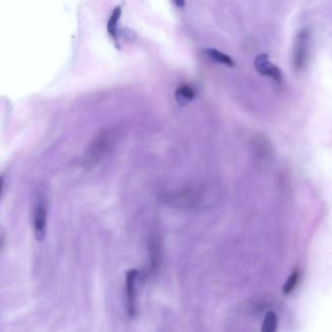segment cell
Instances as JSON below:
<instances>
[{
  "mask_svg": "<svg viewBox=\"0 0 332 332\" xmlns=\"http://www.w3.org/2000/svg\"><path fill=\"white\" fill-rule=\"evenodd\" d=\"M116 139V132L112 129H107L101 132L97 138L93 140L92 144L88 149L84 164L87 167H93L99 163L110 152L111 149H113Z\"/></svg>",
  "mask_w": 332,
  "mask_h": 332,
  "instance_id": "1",
  "label": "cell"
},
{
  "mask_svg": "<svg viewBox=\"0 0 332 332\" xmlns=\"http://www.w3.org/2000/svg\"><path fill=\"white\" fill-rule=\"evenodd\" d=\"M149 263L143 271V278L149 280L159 274L162 265V242L157 235H153L148 243Z\"/></svg>",
  "mask_w": 332,
  "mask_h": 332,
  "instance_id": "2",
  "label": "cell"
},
{
  "mask_svg": "<svg viewBox=\"0 0 332 332\" xmlns=\"http://www.w3.org/2000/svg\"><path fill=\"white\" fill-rule=\"evenodd\" d=\"M310 33L302 29L297 34L294 51H293V68L296 71H301L306 68L309 57Z\"/></svg>",
  "mask_w": 332,
  "mask_h": 332,
  "instance_id": "3",
  "label": "cell"
},
{
  "mask_svg": "<svg viewBox=\"0 0 332 332\" xmlns=\"http://www.w3.org/2000/svg\"><path fill=\"white\" fill-rule=\"evenodd\" d=\"M33 221L36 240L38 242L44 240L47 231V207L44 198L40 192L36 196L33 213Z\"/></svg>",
  "mask_w": 332,
  "mask_h": 332,
  "instance_id": "4",
  "label": "cell"
},
{
  "mask_svg": "<svg viewBox=\"0 0 332 332\" xmlns=\"http://www.w3.org/2000/svg\"><path fill=\"white\" fill-rule=\"evenodd\" d=\"M138 277V271L137 269H131L127 272L126 285H125V292H126L127 313L129 317L133 318L137 315V279Z\"/></svg>",
  "mask_w": 332,
  "mask_h": 332,
  "instance_id": "5",
  "label": "cell"
},
{
  "mask_svg": "<svg viewBox=\"0 0 332 332\" xmlns=\"http://www.w3.org/2000/svg\"><path fill=\"white\" fill-rule=\"evenodd\" d=\"M255 68L261 75L268 76L280 84L283 82L282 70L269 61L268 55L262 54L256 57Z\"/></svg>",
  "mask_w": 332,
  "mask_h": 332,
  "instance_id": "6",
  "label": "cell"
},
{
  "mask_svg": "<svg viewBox=\"0 0 332 332\" xmlns=\"http://www.w3.org/2000/svg\"><path fill=\"white\" fill-rule=\"evenodd\" d=\"M121 14H122L121 6H116L114 10L111 13L109 19H108V22H107L108 35L111 36V38L114 40L116 46L118 47H119V44H118V35H117V33H118V23H119V20L121 18Z\"/></svg>",
  "mask_w": 332,
  "mask_h": 332,
  "instance_id": "7",
  "label": "cell"
},
{
  "mask_svg": "<svg viewBox=\"0 0 332 332\" xmlns=\"http://www.w3.org/2000/svg\"><path fill=\"white\" fill-rule=\"evenodd\" d=\"M174 96H175L176 102L182 105H184L194 100L195 97H196V91L192 86H190L188 84H183L177 87V89L175 90Z\"/></svg>",
  "mask_w": 332,
  "mask_h": 332,
  "instance_id": "8",
  "label": "cell"
},
{
  "mask_svg": "<svg viewBox=\"0 0 332 332\" xmlns=\"http://www.w3.org/2000/svg\"><path fill=\"white\" fill-rule=\"evenodd\" d=\"M205 53H206V56L212 58L214 62H217L218 64H221V65H224V66H227L229 68H232L235 66V62L231 58V57L218 51V50H216V49H206L205 50Z\"/></svg>",
  "mask_w": 332,
  "mask_h": 332,
  "instance_id": "9",
  "label": "cell"
},
{
  "mask_svg": "<svg viewBox=\"0 0 332 332\" xmlns=\"http://www.w3.org/2000/svg\"><path fill=\"white\" fill-rule=\"evenodd\" d=\"M278 324H279V319L276 313L270 311L267 312L264 317L262 326H261V332H277L278 331Z\"/></svg>",
  "mask_w": 332,
  "mask_h": 332,
  "instance_id": "10",
  "label": "cell"
},
{
  "mask_svg": "<svg viewBox=\"0 0 332 332\" xmlns=\"http://www.w3.org/2000/svg\"><path fill=\"white\" fill-rule=\"evenodd\" d=\"M300 278V271L298 269H295L289 277L286 280L284 287H283V292L285 295H289L292 293V291L295 289L297 286L298 281Z\"/></svg>",
  "mask_w": 332,
  "mask_h": 332,
  "instance_id": "11",
  "label": "cell"
},
{
  "mask_svg": "<svg viewBox=\"0 0 332 332\" xmlns=\"http://www.w3.org/2000/svg\"><path fill=\"white\" fill-rule=\"evenodd\" d=\"M174 4H175L177 7H180V8H182V7H184V5H185V2H184V1H182V0H180V1H177V0H176V1H174Z\"/></svg>",
  "mask_w": 332,
  "mask_h": 332,
  "instance_id": "12",
  "label": "cell"
}]
</instances>
